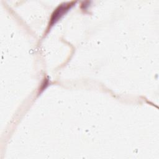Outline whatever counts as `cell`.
<instances>
[{"label":"cell","instance_id":"cell-1","mask_svg":"<svg viewBox=\"0 0 159 159\" xmlns=\"http://www.w3.org/2000/svg\"><path fill=\"white\" fill-rule=\"evenodd\" d=\"M76 3V1H71L63 2L60 4L52 14L48 24V28H50L52 25H53L54 24H55L63 15H65V14Z\"/></svg>","mask_w":159,"mask_h":159}]
</instances>
